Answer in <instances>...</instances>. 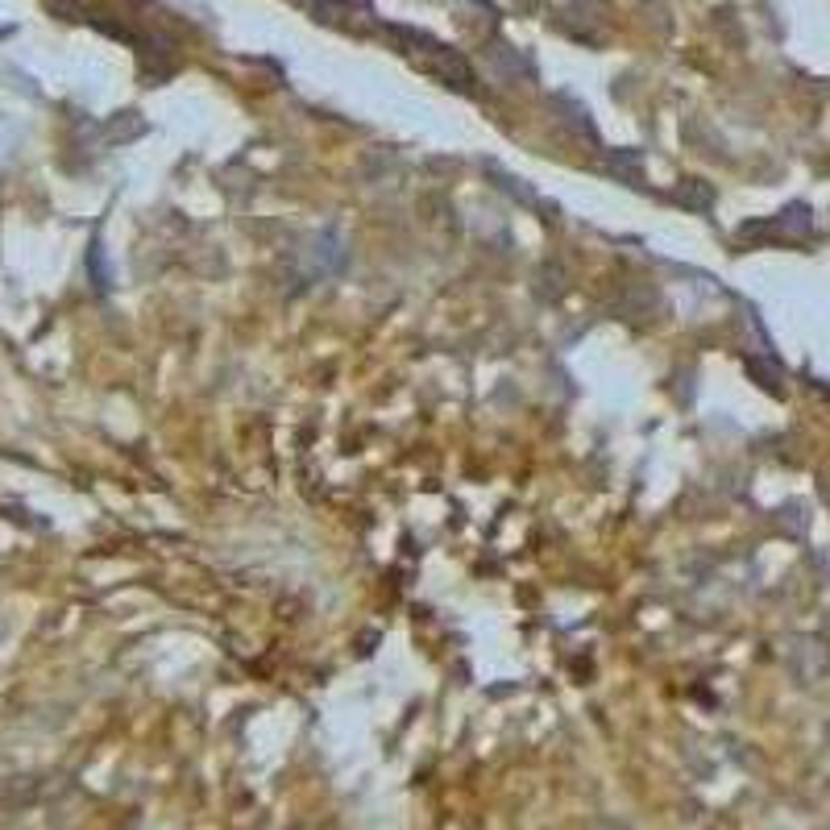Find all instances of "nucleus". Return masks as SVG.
<instances>
[{
    "label": "nucleus",
    "mask_w": 830,
    "mask_h": 830,
    "mask_svg": "<svg viewBox=\"0 0 830 830\" xmlns=\"http://www.w3.org/2000/svg\"><path fill=\"white\" fill-rule=\"evenodd\" d=\"M486 63H490V71L498 79H507V83H515V79H536V63L523 50H515L511 42H503V38L486 42Z\"/></svg>",
    "instance_id": "nucleus-1"
},
{
    "label": "nucleus",
    "mask_w": 830,
    "mask_h": 830,
    "mask_svg": "<svg viewBox=\"0 0 830 830\" xmlns=\"http://www.w3.org/2000/svg\"><path fill=\"white\" fill-rule=\"evenodd\" d=\"M428 59H432L428 67L440 75V83H449V88H457V92H474V83H478V79H474V67H469L453 46L440 42V46L428 54Z\"/></svg>",
    "instance_id": "nucleus-2"
},
{
    "label": "nucleus",
    "mask_w": 830,
    "mask_h": 830,
    "mask_svg": "<svg viewBox=\"0 0 830 830\" xmlns=\"http://www.w3.org/2000/svg\"><path fill=\"white\" fill-rule=\"evenodd\" d=\"M345 266V237L337 233V229H324V233H316L312 237V245H308V270L312 274H337Z\"/></svg>",
    "instance_id": "nucleus-3"
},
{
    "label": "nucleus",
    "mask_w": 830,
    "mask_h": 830,
    "mask_svg": "<svg viewBox=\"0 0 830 830\" xmlns=\"http://www.w3.org/2000/svg\"><path fill=\"white\" fill-rule=\"evenodd\" d=\"M602 171L615 175L623 187H640L644 183V154L640 150H606Z\"/></svg>",
    "instance_id": "nucleus-4"
},
{
    "label": "nucleus",
    "mask_w": 830,
    "mask_h": 830,
    "mask_svg": "<svg viewBox=\"0 0 830 830\" xmlns=\"http://www.w3.org/2000/svg\"><path fill=\"white\" fill-rule=\"evenodd\" d=\"M552 108H561V113H565V125H569V129H577L581 137H586V142H594V137H598V129H594L590 113H586V108H581L573 96H552Z\"/></svg>",
    "instance_id": "nucleus-5"
},
{
    "label": "nucleus",
    "mask_w": 830,
    "mask_h": 830,
    "mask_svg": "<svg viewBox=\"0 0 830 830\" xmlns=\"http://www.w3.org/2000/svg\"><path fill=\"white\" fill-rule=\"evenodd\" d=\"M673 200L681 204V208H694V212H706L710 204H714V187H706L702 179H685L677 191H673Z\"/></svg>",
    "instance_id": "nucleus-6"
},
{
    "label": "nucleus",
    "mask_w": 830,
    "mask_h": 830,
    "mask_svg": "<svg viewBox=\"0 0 830 830\" xmlns=\"http://www.w3.org/2000/svg\"><path fill=\"white\" fill-rule=\"evenodd\" d=\"M490 171V179H494V187L498 191H507L511 200H519V204H528V208H540V196L532 187H523V179H515V175H507V171H494V166H486Z\"/></svg>",
    "instance_id": "nucleus-7"
},
{
    "label": "nucleus",
    "mask_w": 830,
    "mask_h": 830,
    "mask_svg": "<svg viewBox=\"0 0 830 830\" xmlns=\"http://www.w3.org/2000/svg\"><path fill=\"white\" fill-rule=\"evenodd\" d=\"M142 133H146V121L137 113H117L113 125H104L108 142H133V137H142Z\"/></svg>",
    "instance_id": "nucleus-8"
}]
</instances>
